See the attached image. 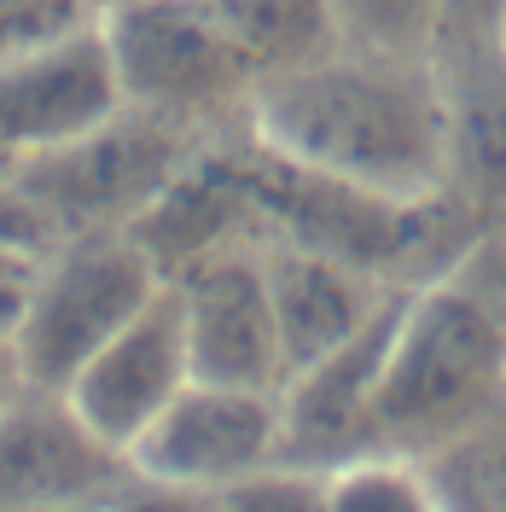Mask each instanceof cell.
Wrapping results in <instances>:
<instances>
[{
    "mask_svg": "<svg viewBox=\"0 0 506 512\" xmlns=\"http://www.w3.org/2000/svg\"><path fill=\"white\" fill-rule=\"evenodd\" d=\"M245 134L285 163L384 198L448 192V94L437 53L338 41L256 82Z\"/></svg>",
    "mask_w": 506,
    "mask_h": 512,
    "instance_id": "obj_1",
    "label": "cell"
},
{
    "mask_svg": "<svg viewBox=\"0 0 506 512\" xmlns=\"http://www.w3.org/2000/svg\"><path fill=\"white\" fill-rule=\"evenodd\" d=\"M489 414H506V315L460 274L408 286L379 373L373 448L419 454Z\"/></svg>",
    "mask_w": 506,
    "mask_h": 512,
    "instance_id": "obj_2",
    "label": "cell"
},
{
    "mask_svg": "<svg viewBox=\"0 0 506 512\" xmlns=\"http://www.w3.org/2000/svg\"><path fill=\"white\" fill-rule=\"evenodd\" d=\"M94 24L105 35L123 105L204 140L245 128L256 76L227 41L210 0H99Z\"/></svg>",
    "mask_w": 506,
    "mask_h": 512,
    "instance_id": "obj_3",
    "label": "cell"
},
{
    "mask_svg": "<svg viewBox=\"0 0 506 512\" xmlns=\"http://www.w3.org/2000/svg\"><path fill=\"white\" fill-rule=\"evenodd\" d=\"M169 286L163 268L140 251L128 227H99V233H64L41 256L30 280V309L18 326V355L30 384H64L76 367L140 315L158 291Z\"/></svg>",
    "mask_w": 506,
    "mask_h": 512,
    "instance_id": "obj_4",
    "label": "cell"
},
{
    "mask_svg": "<svg viewBox=\"0 0 506 512\" xmlns=\"http://www.w3.org/2000/svg\"><path fill=\"white\" fill-rule=\"evenodd\" d=\"M204 146L210 140L192 128L117 105L88 134L30 158L12 181L41 204V216L53 222L59 239L64 233H99V227H128Z\"/></svg>",
    "mask_w": 506,
    "mask_h": 512,
    "instance_id": "obj_5",
    "label": "cell"
},
{
    "mask_svg": "<svg viewBox=\"0 0 506 512\" xmlns=\"http://www.w3.org/2000/svg\"><path fill=\"white\" fill-rule=\"evenodd\" d=\"M274 460H285L280 390L222 379H187V390L152 419V431L128 448L134 472L204 495L251 478Z\"/></svg>",
    "mask_w": 506,
    "mask_h": 512,
    "instance_id": "obj_6",
    "label": "cell"
},
{
    "mask_svg": "<svg viewBox=\"0 0 506 512\" xmlns=\"http://www.w3.org/2000/svg\"><path fill=\"white\" fill-rule=\"evenodd\" d=\"M169 291L187 326L192 379L280 390L285 344L274 320V291H268V239L198 256L181 274H169Z\"/></svg>",
    "mask_w": 506,
    "mask_h": 512,
    "instance_id": "obj_7",
    "label": "cell"
},
{
    "mask_svg": "<svg viewBox=\"0 0 506 512\" xmlns=\"http://www.w3.org/2000/svg\"><path fill=\"white\" fill-rule=\"evenodd\" d=\"M117 105L123 94L94 18L0 59V181H12L30 158L105 123Z\"/></svg>",
    "mask_w": 506,
    "mask_h": 512,
    "instance_id": "obj_8",
    "label": "cell"
},
{
    "mask_svg": "<svg viewBox=\"0 0 506 512\" xmlns=\"http://www.w3.org/2000/svg\"><path fill=\"white\" fill-rule=\"evenodd\" d=\"M123 478L128 454L53 384H24L0 414V507H105Z\"/></svg>",
    "mask_w": 506,
    "mask_h": 512,
    "instance_id": "obj_9",
    "label": "cell"
},
{
    "mask_svg": "<svg viewBox=\"0 0 506 512\" xmlns=\"http://www.w3.org/2000/svg\"><path fill=\"white\" fill-rule=\"evenodd\" d=\"M402 297H408V286L396 291L349 344L285 373L280 384L285 460L332 472L355 454H373V402H379V373H384V355H390Z\"/></svg>",
    "mask_w": 506,
    "mask_h": 512,
    "instance_id": "obj_10",
    "label": "cell"
},
{
    "mask_svg": "<svg viewBox=\"0 0 506 512\" xmlns=\"http://www.w3.org/2000/svg\"><path fill=\"white\" fill-rule=\"evenodd\" d=\"M192 379V355H187V326L175 309V291L163 286L140 315L128 320L123 332H111L82 367L64 384L70 408L94 425L111 448H134L152 419L187 390Z\"/></svg>",
    "mask_w": 506,
    "mask_h": 512,
    "instance_id": "obj_11",
    "label": "cell"
},
{
    "mask_svg": "<svg viewBox=\"0 0 506 512\" xmlns=\"http://www.w3.org/2000/svg\"><path fill=\"white\" fill-rule=\"evenodd\" d=\"M128 233L163 268V280L181 274L187 262H198V256H210V251L245 245V239H268V216H262L251 181H245V163H239V134L210 140L128 222Z\"/></svg>",
    "mask_w": 506,
    "mask_h": 512,
    "instance_id": "obj_12",
    "label": "cell"
},
{
    "mask_svg": "<svg viewBox=\"0 0 506 512\" xmlns=\"http://www.w3.org/2000/svg\"><path fill=\"white\" fill-rule=\"evenodd\" d=\"M268 291H274V320H280L285 373H291V367L349 344L402 286H390L373 268H355L332 251H315V245L268 239Z\"/></svg>",
    "mask_w": 506,
    "mask_h": 512,
    "instance_id": "obj_13",
    "label": "cell"
},
{
    "mask_svg": "<svg viewBox=\"0 0 506 512\" xmlns=\"http://www.w3.org/2000/svg\"><path fill=\"white\" fill-rule=\"evenodd\" d=\"M448 94V192L483 222L506 216V53L437 47Z\"/></svg>",
    "mask_w": 506,
    "mask_h": 512,
    "instance_id": "obj_14",
    "label": "cell"
},
{
    "mask_svg": "<svg viewBox=\"0 0 506 512\" xmlns=\"http://www.w3.org/2000/svg\"><path fill=\"white\" fill-rule=\"evenodd\" d=\"M210 12L222 18L227 41L239 47L256 82L297 70L344 41L338 0H210Z\"/></svg>",
    "mask_w": 506,
    "mask_h": 512,
    "instance_id": "obj_15",
    "label": "cell"
},
{
    "mask_svg": "<svg viewBox=\"0 0 506 512\" xmlns=\"http://www.w3.org/2000/svg\"><path fill=\"white\" fill-rule=\"evenodd\" d=\"M443 512H506V414H489L413 454Z\"/></svg>",
    "mask_w": 506,
    "mask_h": 512,
    "instance_id": "obj_16",
    "label": "cell"
},
{
    "mask_svg": "<svg viewBox=\"0 0 506 512\" xmlns=\"http://www.w3.org/2000/svg\"><path fill=\"white\" fill-rule=\"evenodd\" d=\"M326 512H443L413 454H355L326 472Z\"/></svg>",
    "mask_w": 506,
    "mask_h": 512,
    "instance_id": "obj_17",
    "label": "cell"
},
{
    "mask_svg": "<svg viewBox=\"0 0 506 512\" xmlns=\"http://www.w3.org/2000/svg\"><path fill=\"white\" fill-rule=\"evenodd\" d=\"M338 30L361 47L390 53H437L443 0H338Z\"/></svg>",
    "mask_w": 506,
    "mask_h": 512,
    "instance_id": "obj_18",
    "label": "cell"
},
{
    "mask_svg": "<svg viewBox=\"0 0 506 512\" xmlns=\"http://www.w3.org/2000/svg\"><path fill=\"white\" fill-rule=\"evenodd\" d=\"M210 512H326V472L274 460L210 495Z\"/></svg>",
    "mask_w": 506,
    "mask_h": 512,
    "instance_id": "obj_19",
    "label": "cell"
},
{
    "mask_svg": "<svg viewBox=\"0 0 506 512\" xmlns=\"http://www.w3.org/2000/svg\"><path fill=\"white\" fill-rule=\"evenodd\" d=\"M94 18V0H0V59L41 47Z\"/></svg>",
    "mask_w": 506,
    "mask_h": 512,
    "instance_id": "obj_20",
    "label": "cell"
},
{
    "mask_svg": "<svg viewBox=\"0 0 506 512\" xmlns=\"http://www.w3.org/2000/svg\"><path fill=\"white\" fill-rule=\"evenodd\" d=\"M105 512H210V495L204 489H181V483L146 478L128 466V478L105 495Z\"/></svg>",
    "mask_w": 506,
    "mask_h": 512,
    "instance_id": "obj_21",
    "label": "cell"
},
{
    "mask_svg": "<svg viewBox=\"0 0 506 512\" xmlns=\"http://www.w3.org/2000/svg\"><path fill=\"white\" fill-rule=\"evenodd\" d=\"M506 0H443V41L437 47H501Z\"/></svg>",
    "mask_w": 506,
    "mask_h": 512,
    "instance_id": "obj_22",
    "label": "cell"
},
{
    "mask_svg": "<svg viewBox=\"0 0 506 512\" xmlns=\"http://www.w3.org/2000/svg\"><path fill=\"white\" fill-rule=\"evenodd\" d=\"M35 268H41L35 251L0 245V338H6V344H18V326H24V309H30Z\"/></svg>",
    "mask_w": 506,
    "mask_h": 512,
    "instance_id": "obj_23",
    "label": "cell"
},
{
    "mask_svg": "<svg viewBox=\"0 0 506 512\" xmlns=\"http://www.w3.org/2000/svg\"><path fill=\"white\" fill-rule=\"evenodd\" d=\"M30 384V373H24V355H18V344H6L0 338V414L18 402V390Z\"/></svg>",
    "mask_w": 506,
    "mask_h": 512,
    "instance_id": "obj_24",
    "label": "cell"
},
{
    "mask_svg": "<svg viewBox=\"0 0 506 512\" xmlns=\"http://www.w3.org/2000/svg\"><path fill=\"white\" fill-rule=\"evenodd\" d=\"M0 512H105V507H0Z\"/></svg>",
    "mask_w": 506,
    "mask_h": 512,
    "instance_id": "obj_25",
    "label": "cell"
},
{
    "mask_svg": "<svg viewBox=\"0 0 506 512\" xmlns=\"http://www.w3.org/2000/svg\"><path fill=\"white\" fill-rule=\"evenodd\" d=\"M501 53H506V24H501Z\"/></svg>",
    "mask_w": 506,
    "mask_h": 512,
    "instance_id": "obj_26",
    "label": "cell"
},
{
    "mask_svg": "<svg viewBox=\"0 0 506 512\" xmlns=\"http://www.w3.org/2000/svg\"><path fill=\"white\" fill-rule=\"evenodd\" d=\"M94 6H99V0H94Z\"/></svg>",
    "mask_w": 506,
    "mask_h": 512,
    "instance_id": "obj_27",
    "label": "cell"
}]
</instances>
